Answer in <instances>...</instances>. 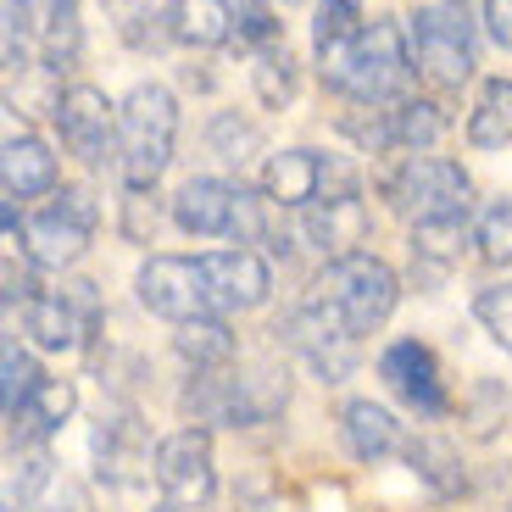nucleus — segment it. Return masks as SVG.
I'll return each instance as SVG.
<instances>
[{"mask_svg":"<svg viewBox=\"0 0 512 512\" xmlns=\"http://www.w3.org/2000/svg\"><path fill=\"white\" fill-rule=\"evenodd\" d=\"M318 73L334 95L362 106H384V101H401L412 84V45L390 17H373L357 39H346L340 51L318 56Z\"/></svg>","mask_w":512,"mask_h":512,"instance_id":"obj_1","label":"nucleus"},{"mask_svg":"<svg viewBox=\"0 0 512 512\" xmlns=\"http://www.w3.org/2000/svg\"><path fill=\"white\" fill-rule=\"evenodd\" d=\"M179 145V101L167 84H134L117 106V173L128 190H151Z\"/></svg>","mask_w":512,"mask_h":512,"instance_id":"obj_2","label":"nucleus"},{"mask_svg":"<svg viewBox=\"0 0 512 512\" xmlns=\"http://www.w3.org/2000/svg\"><path fill=\"white\" fill-rule=\"evenodd\" d=\"M396 295L401 284L390 273V262H379L368 251H346L323 262L318 284H312V307H323L340 329H351L362 340V334H373L396 312Z\"/></svg>","mask_w":512,"mask_h":512,"instance_id":"obj_3","label":"nucleus"},{"mask_svg":"<svg viewBox=\"0 0 512 512\" xmlns=\"http://www.w3.org/2000/svg\"><path fill=\"white\" fill-rule=\"evenodd\" d=\"M407 45L412 67H418L435 90H462L474 78V12L468 0H435L407 17Z\"/></svg>","mask_w":512,"mask_h":512,"instance_id":"obj_4","label":"nucleus"},{"mask_svg":"<svg viewBox=\"0 0 512 512\" xmlns=\"http://www.w3.org/2000/svg\"><path fill=\"white\" fill-rule=\"evenodd\" d=\"M262 195L284 212H307L323 201H357V167L323 151H279L262 167Z\"/></svg>","mask_w":512,"mask_h":512,"instance_id":"obj_5","label":"nucleus"},{"mask_svg":"<svg viewBox=\"0 0 512 512\" xmlns=\"http://www.w3.org/2000/svg\"><path fill=\"white\" fill-rule=\"evenodd\" d=\"M290 401V379L279 368L251 373H212V379L184 390V407L206 423H262Z\"/></svg>","mask_w":512,"mask_h":512,"instance_id":"obj_6","label":"nucleus"},{"mask_svg":"<svg viewBox=\"0 0 512 512\" xmlns=\"http://www.w3.org/2000/svg\"><path fill=\"white\" fill-rule=\"evenodd\" d=\"M95 223H101L95 195L67 184V190L51 195V206H39L34 218L23 223V251L34 256L39 268H73L84 256V245H90Z\"/></svg>","mask_w":512,"mask_h":512,"instance_id":"obj_7","label":"nucleus"},{"mask_svg":"<svg viewBox=\"0 0 512 512\" xmlns=\"http://www.w3.org/2000/svg\"><path fill=\"white\" fill-rule=\"evenodd\" d=\"M384 195L412 223L457 218V212H468V173L451 156H407L396 167V179L384 184Z\"/></svg>","mask_w":512,"mask_h":512,"instance_id":"obj_8","label":"nucleus"},{"mask_svg":"<svg viewBox=\"0 0 512 512\" xmlns=\"http://www.w3.org/2000/svg\"><path fill=\"white\" fill-rule=\"evenodd\" d=\"M140 301L167 323H190V318H218L212 295H206L201 256H151L140 268Z\"/></svg>","mask_w":512,"mask_h":512,"instance_id":"obj_9","label":"nucleus"},{"mask_svg":"<svg viewBox=\"0 0 512 512\" xmlns=\"http://www.w3.org/2000/svg\"><path fill=\"white\" fill-rule=\"evenodd\" d=\"M156 485L173 507H206L212 490H218V474H212V435L206 429H179L156 446Z\"/></svg>","mask_w":512,"mask_h":512,"instance_id":"obj_10","label":"nucleus"},{"mask_svg":"<svg viewBox=\"0 0 512 512\" xmlns=\"http://www.w3.org/2000/svg\"><path fill=\"white\" fill-rule=\"evenodd\" d=\"M56 128L84 167H101L106 156H117V106L95 84H67L56 101Z\"/></svg>","mask_w":512,"mask_h":512,"instance_id":"obj_11","label":"nucleus"},{"mask_svg":"<svg viewBox=\"0 0 512 512\" xmlns=\"http://www.w3.org/2000/svg\"><path fill=\"white\" fill-rule=\"evenodd\" d=\"M90 323H95V284H67L56 295L23 301V329L45 351H73L90 334Z\"/></svg>","mask_w":512,"mask_h":512,"instance_id":"obj_12","label":"nucleus"},{"mask_svg":"<svg viewBox=\"0 0 512 512\" xmlns=\"http://www.w3.org/2000/svg\"><path fill=\"white\" fill-rule=\"evenodd\" d=\"M201 273H206V295H212V312H251L268 301L273 279H268V262L245 245L234 251H206L201 256Z\"/></svg>","mask_w":512,"mask_h":512,"instance_id":"obj_13","label":"nucleus"},{"mask_svg":"<svg viewBox=\"0 0 512 512\" xmlns=\"http://www.w3.org/2000/svg\"><path fill=\"white\" fill-rule=\"evenodd\" d=\"M279 334H284V340H290V346L301 351V357H307L329 384L346 379V373L357 368V334L340 329V323H334L323 307H312V301H307L301 312H290V318L279 323Z\"/></svg>","mask_w":512,"mask_h":512,"instance_id":"obj_14","label":"nucleus"},{"mask_svg":"<svg viewBox=\"0 0 512 512\" xmlns=\"http://www.w3.org/2000/svg\"><path fill=\"white\" fill-rule=\"evenodd\" d=\"M346 128L368 151H429L446 134V112L435 101H396V112H373L368 123L351 117Z\"/></svg>","mask_w":512,"mask_h":512,"instance_id":"obj_15","label":"nucleus"},{"mask_svg":"<svg viewBox=\"0 0 512 512\" xmlns=\"http://www.w3.org/2000/svg\"><path fill=\"white\" fill-rule=\"evenodd\" d=\"M379 373L390 379V390H396L407 407L423 412V418H440V412H446V384H440V362L429 346L396 340V346L379 357Z\"/></svg>","mask_w":512,"mask_h":512,"instance_id":"obj_16","label":"nucleus"},{"mask_svg":"<svg viewBox=\"0 0 512 512\" xmlns=\"http://www.w3.org/2000/svg\"><path fill=\"white\" fill-rule=\"evenodd\" d=\"M0 179H6V201L51 195L56 190V156H51V145L39 140V134H28V128L6 134V145H0Z\"/></svg>","mask_w":512,"mask_h":512,"instance_id":"obj_17","label":"nucleus"},{"mask_svg":"<svg viewBox=\"0 0 512 512\" xmlns=\"http://www.w3.org/2000/svg\"><path fill=\"white\" fill-rule=\"evenodd\" d=\"M173 218H179L184 234H234V218H240V184L190 179L179 195H173Z\"/></svg>","mask_w":512,"mask_h":512,"instance_id":"obj_18","label":"nucleus"},{"mask_svg":"<svg viewBox=\"0 0 512 512\" xmlns=\"http://www.w3.org/2000/svg\"><path fill=\"white\" fill-rule=\"evenodd\" d=\"M95 462H101V474L112 485H134L145 474L151 451H145V435H140V423H134V412H101V423H95Z\"/></svg>","mask_w":512,"mask_h":512,"instance_id":"obj_19","label":"nucleus"},{"mask_svg":"<svg viewBox=\"0 0 512 512\" xmlns=\"http://www.w3.org/2000/svg\"><path fill=\"white\" fill-rule=\"evenodd\" d=\"M340 435H346L351 457L357 462H379L401 446V423L379 407V401H346L340 412Z\"/></svg>","mask_w":512,"mask_h":512,"instance_id":"obj_20","label":"nucleus"},{"mask_svg":"<svg viewBox=\"0 0 512 512\" xmlns=\"http://www.w3.org/2000/svg\"><path fill=\"white\" fill-rule=\"evenodd\" d=\"M368 234V212L362 201H323V206H307L301 212V240H312L323 256H346V245H357Z\"/></svg>","mask_w":512,"mask_h":512,"instance_id":"obj_21","label":"nucleus"},{"mask_svg":"<svg viewBox=\"0 0 512 512\" xmlns=\"http://www.w3.org/2000/svg\"><path fill=\"white\" fill-rule=\"evenodd\" d=\"M101 6L134 51H162L173 39V0H101Z\"/></svg>","mask_w":512,"mask_h":512,"instance_id":"obj_22","label":"nucleus"},{"mask_svg":"<svg viewBox=\"0 0 512 512\" xmlns=\"http://www.w3.org/2000/svg\"><path fill=\"white\" fill-rule=\"evenodd\" d=\"M173 39L212 51L234 39V0H173Z\"/></svg>","mask_w":512,"mask_h":512,"instance_id":"obj_23","label":"nucleus"},{"mask_svg":"<svg viewBox=\"0 0 512 512\" xmlns=\"http://www.w3.org/2000/svg\"><path fill=\"white\" fill-rule=\"evenodd\" d=\"M474 245V229H468V212L457 218H429V223H412V256L423 268L446 273L451 262H462V251Z\"/></svg>","mask_w":512,"mask_h":512,"instance_id":"obj_24","label":"nucleus"},{"mask_svg":"<svg viewBox=\"0 0 512 512\" xmlns=\"http://www.w3.org/2000/svg\"><path fill=\"white\" fill-rule=\"evenodd\" d=\"M73 407H78L73 379H39L34 396L17 407L12 429H23V435H51V429H62V423L73 418Z\"/></svg>","mask_w":512,"mask_h":512,"instance_id":"obj_25","label":"nucleus"},{"mask_svg":"<svg viewBox=\"0 0 512 512\" xmlns=\"http://www.w3.org/2000/svg\"><path fill=\"white\" fill-rule=\"evenodd\" d=\"M468 140L479 151L512 145V78H490L485 90H479V106L468 112Z\"/></svg>","mask_w":512,"mask_h":512,"instance_id":"obj_26","label":"nucleus"},{"mask_svg":"<svg viewBox=\"0 0 512 512\" xmlns=\"http://www.w3.org/2000/svg\"><path fill=\"white\" fill-rule=\"evenodd\" d=\"M173 346H179L184 362H195V373H212L234 357V334L223 329L218 318H190V323H179Z\"/></svg>","mask_w":512,"mask_h":512,"instance_id":"obj_27","label":"nucleus"},{"mask_svg":"<svg viewBox=\"0 0 512 512\" xmlns=\"http://www.w3.org/2000/svg\"><path fill=\"white\" fill-rule=\"evenodd\" d=\"M78 45H84L78 0H51L45 17H39V56H45V67H73Z\"/></svg>","mask_w":512,"mask_h":512,"instance_id":"obj_28","label":"nucleus"},{"mask_svg":"<svg viewBox=\"0 0 512 512\" xmlns=\"http://www.w3.org/2000/svg\"><path fill=\"white\" fill-rule=\"evenodd\" d=\"M251 84H256V101L268 106V112H284L295 95V62L284 45H262L251 56Z\"/></svg>","mask_w":512,"mask_h":512,"instance_id":"obj_29","label":"nucleus"},{"mask_svg":"<svg viewBox=\"0 0 512 512\" xmlns=\"http://www.w3.org/2000/svg\"><path fill=\"white\" fill-rule=\"evenodd\" d=\"M45 485H51V457L39 446L17 451V457L6 462V512H34V501Z\"/></svg>","mask_w":512,"mask_h":512,"instance_id":"obj_30","label":"nucleus"},{"mask_svg":"<svg viewBox=\"0 0 512 512\" xmlns=\"http://www.w3.org/2000/svg\"><path fill=\"white\" fill-rule=\"evenodd\" d=\"M206 145H212V156L229 167H245L256 151H262V134H256V123H245L240 112H218L212 123H206Z\"/></svg>","mask_w":512,"mask_h":512,"instance_id":"obj_31","label":"nucleus"},{"mask_svg":"<svg viewBox=\"0 0 512 512\" xmlns=\"http://www.w3.org/2000/svg\"><path fill=\"white\" fill-rule=\"evenodd\" d=\"M407 462L418 468V479L435 490V496H457V490H462L457 451L440 446V440H412V446H407Z\"/></svg>","mask_w":512,"mask_h":512,"instance_id":"obj_32","label":"nucleus"},{"mask_svg":"<svg viewBox=\"0 0 512 512\" xmlns=\"http://www.w3.org/2000/svg\"><path fill=\"white\" fill-rule=\"evenodd\" d=\"M362 6L357 0H318V17H312V45H318V56L340 51L346 39L362 34Z\"/></svg>","mask_w":512,"mask_h":512,"instance_id":"obj_33","label":"nucleus"},{"mask_svg":"<svg viewBox=\"0 0 512 512\" xmlns=\"http://www.w3.org/2000/svg\"><path fill=\"white\" fill-rule=\"evenodd\" d=\"M474 245H479V256H485L490 268H507L512 262V195H501V201H490L485 212H479Z\"/></svg>","mask_w":512,"mask_h":512,"instance_id":"obj_34","label":"nucleus"},{"mask_svg":"<svg viewBox=\"0 0 512 512\" xmlns=\"http://www.w3.org/2000/svg\"><path fill=\"white\" fill-rule=\"evenodd\" d=\"M39 379H45V373L34 368V357H28L17 340H6V351H0V390H6V418H17V407L34 396V384H39Z\"/></svg>","mask_w":512,"mask_h":512,"instance_id":"obj_35","label":"nucleus"},{"mask_svg":"<svg viewBox=\"0 0 512 512\" xmlns=\"http://www.w3.org/2000/svg\"><path fill=\"white\" fill-rule=\"evenodd\" d=\"M234 39L262 51V45H279V23H273L268 0H234Z\"/></svg>","mask_w":512,"mask_h":512,"instance_id":"obj_36","label":"nucleus"},{"mask_svg":"<svg viewBox=\"0 0 512 512\" xmlns=\"http://www.w3.org/2000/svg\"><path fill=\"white\" fill-rule=\"evenodd\" d=\"M474 312H479V323L496 334V346L512 351V284H490V290H479Z\"/></svg>","mask_w":512,"mask_h":512,"instance_id":"obj_37","label":"nucleus"},{"mask_svg":"<svg viewBox=\"0 0 512 512\" xmlns=\"http://www.w3.org/2000/svg\"><path fill=\"white\" fill-rule=\"evenodd\" d=\"M123 234H128V240H151V234H156V195L151 190H128V201H123Z\"/></svg>","mask_w":512,"mask_h":512,"instance_id":"obj_38","label":"nucleus"},{"mask_svg":"<svg viewBox=\"0 0 512 512\" xmlns=\"http://www.w3.org/2000/svg\"><path fill=\"white\" fill-rule=\"evenodd\" d=\"M485 34L501 51H512V0H485Z\"/></svg>","mask_w":512,"mask_h":512,"instance_id":"obj_39","label":"nucleus"},{"mask_svg":"<svg viewBox=\"0 0 512 512\" xmlns=\"http://www.w3.org/2000/svg\"><path fill=\"white\" fill-rule=\"evenodd\" d=\"M479 401H490V407H507V396H501V384H479ZM496 423H501V412H479L474 418V435H496Z\"/></svg>","mask_w":512,"mask_h":512,"instance_id":"obj_40","label":"nucleus"},{"mask_svg":"<svg viewBox=\"0 0 512 512\" xmlns=\"http://www.w3.org/2000/svg\"><path fill=\"white\" fill-rule=\"evenodd\" d=\"M34 512H90V501H84V490L62 485V507H34Z\"/></svg>","mask_w":512,"mask_h":512,"instance_id":"obj_41","label":"nucleus"},{"mask_svg":"<svg viewBox=\"0 0 512 512\" xmlns=\"http://www.w3.org/2000/svg\"><path fill=\"white\" fill-rule=\"evenodd\" d=\"M156 512H179V507H173V501H167V507H156Z\"/></svg>","mask_w":512,"mask_h":512,"instance_id":"obj_42","label":"nucleus"},{"mask_svg":"<svg viewBox=\"0 0 512 512\" xmlns=\"http://www.w3.org/2000/svg\"><path fill=\"white\" fill-rule=\"evenodd\" d=\"M284 6H290V0H284Z\"/></svg>","mask_w":512,"mask_h":512,"instance_id":"obj_43","label":"nucleus"}]
</instances>
